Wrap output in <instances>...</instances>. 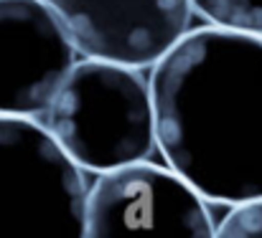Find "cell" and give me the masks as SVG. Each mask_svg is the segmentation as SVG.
Wrapping results in <instances>:
<instances>
[{
	"mask_svg": "<svg viewBox=\"0 0 262 238\" xmlns=\"http://www.w3.org/2000/svg\"><path fill=\"white\" fill-rule=\"evenodd\" d=\"M89 188L43 122L0 114V238H84Z\"/></svg>",
	"mask_w": 262,
	"mask_h": 238,
	"instance_id": "3",
	"label": "cell"
},
{
	"mask_svg": "<svg viewBox=\"0 0 262 238\" xmlns=\"http://www.w3.org/2000/svg\"><path fill=\"white\" fill-rule=\"evenodd\" d=\"M158 152L209 203L262 198V36L188 31L150 66Z\"/></svg>",
	"mask_w": 262,
	"mask_h": 238,
	"instance_id": "1",
	"label": "cell"
},
{
	"mask_svg": "<svg viewBox=\"0 0 262 238\" xmlns=\"http://www.w3.org/2000/svg\"><path fill=\"white\" fill-rule=\"evenodd\" d=\"M216 238H262V198L232 205L216 226Z\"/></svg>",
	"mask_w": 262,
	"mask_h": 238,
	"instance_id": "8",
	"label": "cell"
},
{
	"mask_svg": "<svg viewBox=\"0 0 262 238\" xmlns=\"http://www.w3.org/2000/svg\"><path fill=\"white\" fill-rule=\"evenodd\" d=\"M46 129L84 172L135 165L158 150L153 86L140 66L84 56L43 114Z\"/></svg>",
	"mask_w": 262,
	"mask_h": 238,
	"instance_id": "2",
	"label": "cell"
},
{
	"mask_svg": "<svg viewBox=\"0 0 262 238\" xmlns=\"http://www.w3.org/2000/svg\"><path fill=\"white\" fill-rule=\"evenodd\" d=\"M84 238H216V226L186 177L143 160L97 175Z\"/></svg>",
	"mask_w": 262,
	"mask_h": 238,
	"instance_id": "4",
	"label": "cell"
},
{
	"mask_svg": "<svg viewBox=\"0 0 262 238\" xmlns=\"http://www.w3.org/2000/svg\"><path fill=\"white\" fill-rule=\"evenodd\" d=\"M209 25L262 36V0H188Z\"/></svg>",
	"mask_w": 262,
	"mask_h": 238,
	"instance_id": "7",
	"label": "cell"
},
{
	"mask_svg": "<svg viewBox=\"0 0 262 238\" xmlns=\"http://www.w3.org/2000/svg\"><path fill=\"white\" fill-rule=\"evenodd\" d=\"M77 54L49 0H0V114L43 117Z\"/></svg>",
	"mask_w": 262,
	"mask_h": 238,
	"instance_id": "5",
	"label": "cell"
},
{
	"mask_svg": "<svg viewBox=\"0 0 262 238\" xmlns=\"http://www.w3.org/2000/svg\"><path fill=\"white\" fill-rule=\"evenodd\" d=\"M79 54L140 69L158 64L188 33V0H49Z\"/></svg>",
	"mask_w": 262,
	"mask_h": 238,
	"instance_id": "6",
	"label": "cell"
}]
</instances>
